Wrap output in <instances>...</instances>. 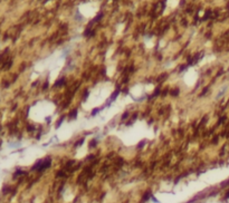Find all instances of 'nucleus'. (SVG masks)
<instances>
[{"mask_svg": "<svg viewBox=\"0 0 229 203\" xmlns=\"http://www.w3.org/2000/svg\"><path fill=\"white\" fill-rule=\"evenodd\" d=\"M119 93H120V90H119V89H117V90H116L115 93H113V95H112V96H111V98H110V102H113V99L117 97V95H119Z\"/></svg>", "mask_w": 229, "mask_h": 203, "instance_id": "f257e3e1", "label": "nucleus"}, {"mask_svg": "<svg viewBox=\"0 0 229 203\" xmlns=\"http://www.w3.org/2000/svg\"><path fill=\"white\" fill-rule=\"evenodd\" d=\"M76 114H77V110H76V109H74L72 113H69V117H71L72 119H75V117H76Z\"/></svg>", "mask_w": 229, "mask_h": 203, "instance_id": "f03ea898", "label": "nucleus"}, {"mask_svg": "<svg viewBox=\"0 0 229 203\" xmlns=\"http://www.w3.org/2000/svg\"><path fill=\"white\" fill-rule=\"evenodd\" d=\"M64 81H65L64 79H62V80H58L57 83H56V84H55V86H59V85H64Z\"/></svg>", "mask_w": 229, "mask_h": 203, "instance_id": "20e7f679", "label": "nucleus"}, {"mask_svg": "<svg viewBox=\"0 0 229 203\" xmlns=\"http://www.w3.org/2000/svg\"><path fill=\"white\" fill-rule=\"evenodd\" d=\"M63 121H64V117H62V118H60V119H59V121L57 122V124H56V128H58V127L60 126V124L63 123Z\"/></svg>", "mask_w": 229, "mask_h": 203, "instance_id": "7ed1b4c3", "label": "nucleus"}, {"mask_svg": "<svg viewBox=\"0 0 229 203\" xmlns=\"http://www.w3.org/2000/svg\"><path fill=\"white\" fill-rule=\"evenodd\" d=\"M83 142H84V138H82V139H80V141H79V142H77V143H76V145H75V146H79V145L82 144V143H83Z\"/></svg>", "mask_w": 229, "mask_h": 203, "instance_id": "423d86ee", "label": "nucleus"}, {"mask_svg": "<svg viewBox=\"0 0 229 203\" xmlns=\"http://www.w3.org/2000/svg\"><path fill=\"white\" fill-rule=\"evenodd\" d=\"M100 110H101V108H95V109L93 110V112H92V116L96 115V114H97V113H99Z\"/></svg>", "mask_w": 229, "mask_h": 203, "instance_id": "39448f33", "label": "nucleus"}]
</instances>
